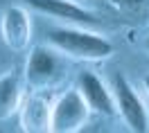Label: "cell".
<instances>
[{
	"mask_svg": "<svg viewBox=\"0 0 149 133\" xmlns=\"http://www.w3.org/2000/svg\"><path fill=\"white\" fill-rule=\"evenodd\" d=\"M0 32H2V38L7 43V48L20 50L27 48L29 43V32H32V23H29V16L23 7H9L2 14V20H0Z\"/></svg>",
	"mask_w": 149,
	"mask_h": 133,
	"instance_id": "5",
	"label": "cell"
},
{
	"mask_svg": "<svg viewBox=\"0 0 149 133\" xmlns=\"http://www.w3.org/2000/svg\"><path fill=\"white\" fill-rule=\"evenodd\" d=\"M25 2L43 14L54 16V18L72 20V23H95L93 14L79 5H74L72 0H25Z\"/></svg>",
	"mask_w": 149,
	"mask_h": 133,
	"instance_id": "7",
	"label": "cell"
},
{
	"mask_svg": "<svg viewBox=\"0 0 149 133\" xmlns=\"http://www.w3.org/2000/svg\"><path fill=\"white\" fill-rule=\"evenodd\" d=\"M88 102L79 93V88L68 90L52 104L50 111V131L52 133H72L84 126L88 117Z\"/></svg>",
	"mask_w": 149,
	"mask_h": 133,
	"instance_id": "2",
	"label": "cell"
},
{
	"mask_svg": "<svg viewBox=\"0 0 149 133\" xmlns=\"http://www.w3.org/2000/svg\"><path fill=\"white\" fill-rule=\"evenodd\" d=\"M113 95H115V104L118 111L124 117V122L133 133H145L149 129V115L147 108L142 104V99L138 97V93L133 90V86L124 79L122 75H118L113 79Z\"/></svg>",
	"mask_w": 149,
	"mask_h": 133,
	"instance_id": "3",
	"label": "cell"
},
{
	"mask_svg": "<svg viewBox=\"0 0 149 133\" xmlns=\"http://www.w3.org/2000/svg\"><path fill=\"white\" fill-rule=\"evenodd\" d=\"M47 41L59 48L61 52L77 59H106L113 54V43L104 36H97L86 29L74 27H50L47 29Z\"/></svg>",
	"mask_w": 149,
	"mask_h": 133,
	"instance_id": "1",
	"label": "cell"
},
{
	"mask_svg": "<svg viewBox=\"0 0 149 133\" xmlns=\"http://www.w3.org/2000/svg\"><path fill=\"white\" fill-rule=\"evenodd\" d=\"M20 104V84L16 75L0 77V120H7L18 111Z\"/></svg>",
	"mask_w": 149,
	"mask_h": 133,
	"instance_id": "9",
	"label": "cell"
},
{
	"mask_svg": "<svg viewBox=\"0 0 149 133\" xmlns=\"http://www.w3.org/2000/svg\"><path fill=\"white\" fill-rule=\"evenodd\" d=\"M50 111L45 99L29 97L23 106V129L25 131H50Z\"/></svg>",
	"mask_w": 149,
	"mask_h": 133,
	"instance_id": "8",
	"label": "cell"
},
{
	"mask_svg": "<svg viewBox=\"0 0 149 133\" xmlns=\"http://www.w3.org/2000/svg\"><path fill=\"white\" fill-rule=\"evenodd\" d=\"M142 84H145V90H147V95H149V75L145 77V81H142Z\"/></svg>",
	"mask_w": 149,
	"mask_h": 133,
	"instance_id": "11",
	"label": "cell"
},
{
	"mask_svg": "<svg viewBox=\"0 0 149 133\" xmlns=\"http://www.w3.org/2000/svg\"><path fill=\"white\" fill-rule=\"evenodd\" d=\"M59 70V61L54 59V54L45 48H34L29 52L27 59V68H25V77L27 84L32 88H41L47 81H52Z\"/></svg>",
	"mask_w": 149,
	"mask_h": 133,
	"instance_id": "6",
	"label": "cell"
},
{
	"mask_svg": "<svg viewBox=\"0 0 149 133\" xmlns=\"http://www.w3.org/2000/svg\"><path fill=\"white\" fill-rule=\"evenodd\" d=\"M113 7H118V9H136V7H140L145 0H109Z\"/></svg>",
	"mask_w": 149,
	"mask_h": 133,
	"instance_id": "10",
	"label": "cell"
},
{
	"mask_svg": "<svg viewBox=\"0 0 149 133\" xmlns=\"http://www.w3.org/2000/svg\"><path fill=\"white\" fill-rule=\"evenodd\" d=\"M77 88L84 95V99L88 102V106L95 113H102L106 117H113L118 113V104H115V95L113 90H109L104 81L93 72H81L77 79Z\"/></svg>",
	"mask_w": 149,
	"mask_h": 133,
	"instance_id": "4",
	"label": "cell"
},
{
	"mask_svg": "<svg viewBox=\"0 0 149 133\" xmlns=\"http://www.w3.org/2000/svg\"><path fill=\"white\" fill-rule=\"evenodd\" d=\"M145 50H147V52H149V36L145 38Z\"/></svg>",
	"mask_w": 149,
	"mask_h": 133,
	"instance_id": "12",
	"label": "cell"
}]
</instances>
